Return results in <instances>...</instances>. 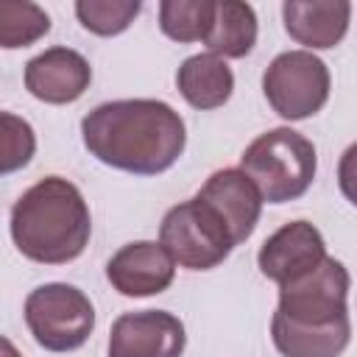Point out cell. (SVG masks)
I'll list each match as a JSON object with an SVG mask.
<instances>
[{
	"instance_id": "obj_1",
	"label": "cell",
	"mask_w": 357,
	"mask_h": 357,
	"mask_svg": "<svg viewBox=\"0 0 357 357\" xmlns=\"http://www.w3.org/2000/svg\"><path fill=\"white\" fill-rule=\"evenodd\" d=\"M84 148L106 167L156 176L170 170L187 145L181 114L153 98L109 100L81 120Z\"/></svg>"
},
{
	"instance_id": "obj_2",
	"label": "cell",
	"mask_w": 357,
	"mask_h": 357,
	"mask_svg": "<svg viewBox=\"0 0 357 357\" xmlns=\"http://www.w3.org/2000/svg\"><path fill=\"white\" fill-rule=\"evenodd\" d=\"M351 276L335 257L279 287L271 318V340L282 357H340L351 340L349 318Z\"/></svg>"
},
{
	"instance_id": "obj_3",
	"label": "cell",
	"mask_w": 357,
	"mask_h": 357,
	"mask_svg": "<svg viewBox=\"0 0 357 357\" xmlns=\"http://www.w3.org/2000/svg\"><path fill=\"white\" fill-rule=\"evenodd\" d=\"M8 231L17 251L31 262L64 265L84 254L92 234V218L73 181L45 176L14 201Z\"/></svg>"
},
{
	"instance_id": "obj_4",
	"label": "cell",
	"mask_w": 357,
	"mask_h": 357,
	"mask_svg": "<svg viewBox=\"0 0 357 357\" xmlns=\"http://www.w3.org/2000/svg\"><path fill=\"white\" fill-rule=\"evenodd\" d=\"M240 170L257 187L262 204H287L301 198L315 178V145L304 134L279 126L259 134L243 151Z\"/></svg>"
},
{
	"instance_id": "obj_5",
	"label": "cell",
	"mask_w": 357,
	"mask_h": 357,
	"mask_svg": "<svg viewBox=\"0 0 357 357\" xmlns=\"http://www.w3.org/2000/svg\"><path fill=\"white\" fill-rule=\"evenodd\" d=\"M25 324L33 340L47 351H75L95 329V307L89 296L73 284H39L25 298Z\"/></svg>"
},
{
	"instance_id": "obj_6",
	"label": "cell",
	"mask_w": 357,
	"mask_h": 357,
	"mask_svg": "<svg viewBox=\"0 0 357 357\" xmlns=\"http://www.w3.org/2000/svg\"><path fill=\"white\" fill-rule=\"evenodd\" d=\"M159 245L187 271H212L234 248L220 218L198 198L170 206L159 226Z\"/></svg>"
},
{
	"instance_id": "obj_7",
	"label": "cell",
	"mask_w": 357,
	"mask_h": 357,
	"mask_svg": "<svg viewBox=\"0 0 357 357\" xmlns=\"http://www.w3.org/2000/svg\"><path fill=\"white\" fill-rule=\"evenodd\" d=\"M329 70L310 50L279 53L262 73V92L271 109L284 120H307L329 100Z\"/></svg>"
},
{
	"instance_id": "obj_8",
	"label": "cell",
	"mask_w": 357,
	"mask_h": 357,
	"mask_svg": "<svg viewBox=\"0 0 357 357\" xmlns=\"http://www.w3.org/2000/svg\"><path fill=\"white\" fill-rule=\"evenodd\" d=\"M187 332L167 310L123 312L109 332V357H181Z\"/></svg>"
},
{
	"instance_id": "obj_9",
	"label": "cell",
	"mask_w": 357,
	"mask_h": 357,
	"mask_svg": "<svg viewBox=\"0 0 357 357\" xmlns=\"http://www.w3.org/2000/svg\"><path fill=\"white\" fill-rule=\"evenodd\" d=\"M326 257V243L310 220H290L276 229L257 254V265L265 279L279 287L315 271Z\"/></svg>"
},
{
	"instance_id": "obj_10",
	"label": "cell",
	"mask_w": 357,
	"mask_h": 357,
	"mask_svg": "<svg viewBox=\"0 0 357 357\" xmlns=\"http://www.w3.org/2000/svg\"><path fill=\"white\" fill-rule=\"evenodd\" d=\"M195 198L204 201L220 218V223L226 226L234 245H240L243 240H248L254 234L259 215H262V198L240 167L215 170L201 184Z\"/></svg>"
},
{
	"instance_id": "obj_11",
	"label": "cell",
	"mask_w": 357,
	"mask_h": 357,
	"mask_svg": "<svg viewBox=\"0 0 357 357\" xmlns=\"http://www.w3.org/2000/svg\"><path fill=\"white\" fill-rule=\"evenodd\" d=\"M176 262L156 240H137L123 245L106 265V279L120 296L145 298L165 293L173 284Z\"/></svg>"
},
{
	"instance_id": "obj_12",
	"label": "cell",
	"mask_w": 357,
	"mask_h": 357,
	"mask_svg": "<svg viewBox=\"0 0 357 357\" xmlns=\"http://www.w3.org/2000/svg\"><path fill=\"white\" fill-rule=\"evenodd\" d=\"M89 61L64 45L47 47L25 64V89L42 103H73L89 89Z\"/></svg>"
},
{
	"instance_id": "obj_13",
	"label": "cell",
	"mask_w": 357,
	"mask_h": 357,
	"mask_svg": "<svg viewBox=\"0 0 357 357\" xmlns=\"http://www.w3.org/2000/svg\"><path fill=\"white\" fill-rule=\"evenodd\" d=\"M282 20H284V31L290 33V39L310 47V53L329 50L340 45V39L349 31L351 3L346 0H312V3L287 0L282 6Z\"/></svg>"
},
{
	"instance_id": "obj_14",
	"label": "cell",
	"mask_w": 357,
	"mask_h": 357,
	"mask_svg": "<svg viewBox=\"0 0 357 357\" xmlns=\"http://www.w3.org/2000/svg\"><path fill=\"white\" fill-rule=\"evenodd\" d=\"M176 86L181 98L201 112L223 106L234 92V73L231 67L212 53H195L181 61L176 73Z\"/></svg>"
},
{
	"instance_id": "obj_15",
	"label": "cell",
	"mask_w": 357,
	"mask_h": 357,
	"mask_svg": "<svg viewBox=\"0 0 357 357\" xmlns=\"http://www.w3.org/2000/svg\"><path fill=\"white\" fill-rule=\"evenodd\" d=\"M206 53L226 59H243L257 45V14L248 3L218 0L212 11V25L204 39Z\"/></svg>"
},
{
	"instance_id": "obj_16",
	"label": "cell",
	"mask_w": 357,
	"mask_h": 357,
	"mask_svg": "<svg viewBox=\"0 0 357 357\" xmlns=\"http://www.w3.org/2000/svg\"><path fill=\"white\" fill-rule=\"evenodd\" d=\"M50 31V17L31 0H0V47L20 50Z\"/></svg>"
},
{
	"instance_id": "obj_17",
	"label": "cell",
	"mask_w": 357,
	"mask_h": 357,
	"mask_svg": "<svg viewBox=\"0 0 357 357\" xmlns=\"http://www.w3.org/2000/svg\"><path fill=\"white\" fill-rule=\"evenodd\" d=\"M215 0H162L159 28L173 42H204L212 25Z\"/></svg>"
},
{
	"instance_id": "obj_18",
	"label": "cell",
	"mask_w": 357,
	"mask_h": 357,
	"mask_svg": "<svg viewBox=\"0 0 357 357\" xmlns=\"http://www.w3.org/2000/svg\"><path fill=\"white\" fill-rule=\"evenodd\" d=\"M142 11L139 0H78L75 17L95 36H117L123 33L137 14Z\"/></svg>"
},
{
	"instance_id": "obj_19",
	"label": "cell",
	"mask_w": 357,
	"mask_h": 357,
	"mask_svg": "<svg viewBox=\"0 0 357 357\" xmlns=\"http://www.w3.org/2000/svg\"><path fill=\"white\" fill-rule=\"evenodd\" d=\"M36 153V134L28 120L0 112V176L22 170Z\"/></svg>"
},
{
	"instance_id": "obj_20",
	"label": "cell",
	"mask_w": 357,
	"mask_h": 357,
	"mask_svg": "<svg viewBox=\"0 0 357 357\" xmlns=\"http://www.w3.org/2000/svg\"><path fill=\"white\" fill-rule=\"evenodd\" d=\"M0 357H22V354H20V349H17L8 337L0 335Z\"/></svg>"
}]
</instances>
